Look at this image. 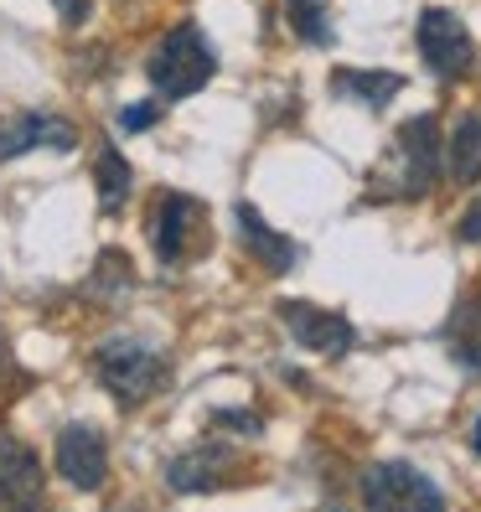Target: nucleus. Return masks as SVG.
<instances>
[{
  "label": "nucleus",
  "instance_id": "19",
  "mask_svg": "<svg viewBox=\"0 0 481 512\" xmlns=\"http://www.w3.org/2000/svg\"><path fill=\"white\" fill-rule=\"evenodd\" d=\"M461 238H466V244H481V202H471L466 207V218H461V228H456Z\"/></svg>",
  "mask_w": 481,
  "mask_h": 512
},
{
  "label": "nucleus",
  "instance_id": "21",
  "mask_svg": "<svg viewBox=\"0 0 481 512\" xmlns=\"http://www.w3.org/2000/svg\"><path fill=\"white\" fill-rule=\"evenodd\" d=\"M471 445H476V450H481V419H476V430H471Z\"/></svg>",
  "mask_w": 481,
  "mask_h": 512
},
{
  "label": "nucleus",
  "instance_id": "9",
  "mask_svg": "<svg viewBox=\"0 0 481 512\" xmlns=\"http://www.w3.org/2000/svg\"><path fill=\"white\" fill-rule=\"evenodd\" d=\"M42 502V461L32 445L0 430V507H37Z\"/></svg>",
  "mask_w": 481,
  "mask_h": 512
},
{
  "label": "nucleus",
  "instance_id": "1",
  "mask_svg": "<svg viewBox=\"0 0 481 512\" xmlns=\"http://www.w3.org/2000/svg\"><path fill=\"white\" fill-rule=\"evenodd\" d=\"M145 73H150L161 99H192L197 88H207V78L218 73V52L197 26H176V32H166L150 47Z\"/></svg>",
  "mask_w": 481,
  "mask_h": 512
},
{
  "label": "nucleus",
  "instance_id": "8",
  "mask_svg": "<svg viewBox=\"0 0 481 512\" xmlns=\"http://www.w3.org/2000/svg\"><path fill=\"white\" fill-rule=\"evenodd\" d=\"M197 218H202V207L187 192H161L156 197V207H150V244H156L161 264L187 259V238L197 233Z\"/></svg>",
  "mask_w": 481,
  "mask_h": 512
},
{
  "label": "nucleus",
  "instance_id": "12",
  "mask_svg": "<svg viewBox=\"0 0 481 512\" xmlns=\"http://www.w3.org/2000/svg\"><path fill=\"white\" fill-rule=\"evenodd\" d=\"M228 466H233V456L223 445H197V450H187V456H176L166 466V481L176 492H213Z\"/></svg>",
  "mask_w": 481,
  "mask_h": 512
},
{
  "label": "nucleus",
  "instance_id": "17",
  "mask_svg": "<svg viewBox=\"0 0 481 512\" xmlns=\"http://www.w3.org/2000/svg\"><path fill=\"white\" fill-rule=\"evenodd\" d=\"M450 337H456V352L466 368H481V306H461L456 321H450Z\"/></svg>",
  "mask_w": 481,
  "mask_h": 512
},
{
  "label": "nucleus",
  "instance_id": "10",
  "mask_svg": "<svg viewBox=\"0 0 481 512\" xmlns=\"http://www.w3.org/2000/svg\"><path fill=\"white\" fill-rule=\"evenodd\" d=\"M37 145L73 150L78 135H73L68 119H57V114H11V119H0V161H16Z\"/></svg>",
  "mask_w": 481,
  "mask_h": 512
},
{
  "label": "nucleus",
  "instance_id": "14",
  "mask_svg": "<svg viewBox=\"0 0 481 512\" xmlns=\"http://www.w3.org/2000/svg\"><path fill=\"white\" fill-rule=\"evenodd\" d=\"M332 88L342 99H357V104H368V109H383L388 99L404 88L399 73H357V68H337L332 73Z\"/></svg>",
  "mask_w": 481,
  "mask_h": 512
},
{
  "label": "nucleus",
  "instance_id": "11",
  "mask_svg": "<svg viewBox=\"0 0 481 512\" xmlns=\"http://www.w3.org/2000/svg\"><path fill=\"white\" fill-rule=\"evenodd\" d=\"M238 238H244V249L269 269V275H285V269H295V259H300V249H295V238H285V233H275L249 202H238Z\"/></svg>",
  "mask_w": 481,
  "mask_h": 512
},
{
  "label": "nucleus",
  "instance_id": "3",
  "mask_svg": "<svg viewBox=\"0 0 481 512\" xmlns=\"http://www.w3.org/2000/svg\"><path fill=\"white\" fill-rule=\"evenodd\" d=\"M440 119L435 114H414L394 135V171L378 182H399V197H425L440 182Z\"/></svg>",
  "mask_w": 481,
  "mask_h": 512
},
{
  "label": "nucleus",
  "instance_id": "18",
  "mask_svg": "<svg viewBox=\"0 0 481 512\" xmlns=\"http://www.w3.org/2000/svg\"><path fill=\"white\" fill-rule=\"evenodd\" d=\"M161 119V104H135V109H119V125L125 130H150Z\"/></svg>",
  "mask_w": 481,
  "mask_h": 512
},
{
  "label": "nucleus",
  "instance_id": "20",
  "mask_svg": "<svg viewBox=\"0 0 481 512\" xmlns=\"http://www.w3.org/2000/svg\"><path fill=\"white\" fill-rule=\"evenodd\" d=\"M57 11H63L68 26H78V21H88V0H57Z\"/></svg>",
  "mask_w": 481,
  "mask_h": 512
},
{
  "label": "nucleus",
  "instance_id": "15",
  "mask_svg": "<svg viewBox=\"0 0 481 512\" xmlns=\"http://www.w3.org/2000/svg\"><path fill=\"white\" fill-rule=\"evenodd\" d=\"M285 21L300 42L311 47H332L337 42V26H332V11H326V0H285Z\"/></svg>",
  "mask_w": 481,
  "mask_h": 512
},
{
  "label": "nucleus",
  "instance_id": "13",
  "mask_svg": "<svg viewBox=\"0 0 481 512\" xmlns=\"http://www.w3.org/2000/svg\"><path fill=\"white\" fill-rule=\"evenodd\" d=\"M445 171H450V182H481V114H461L456 119V130H450L445 140Z\"/></svg>",
  "mask_w": 481,
  "mask_h": 512
},
{
  "label": "nucleus",
  "instance_id": "16",
  "mask_svg": "<svg viewBox=\"0 0 481 512\" xmlns=\"http://www.w3.org/2000/svg\"><path fill=\"white\" fill-rule=\"evenodd\" d=\"M94 176H99V207H104V213H119V207H125V197H130V166H125V156H119L114 145L99 150Z\"/></svg>",
  "mask_w": 481,
  "mask_h": 512
},
{
  "label": "nucleus",
  "instance_id": "6",
  "mask_svg": "<svg viewBox=\"0 0 481 512\" xmlns=\"http://www.w3.org/2000/svg\"><path fill=\"white\" fill-rule=\"evenodd\" d=\"M280 321H285V331L300 347H311L321 357H342L357 342V331H352L347 316H332V311L311 306V300H280Z\"/></svg>",
  "mask_w": 481,
  "mask_h": 512
},
{
  "label": "nucleus",
  "instance_id": "5",
  "mask_svg": "<svg viewBox=\"0 0 481 512\" xmlns=\"http://www.w3.org/2000/svg\"><path fill=\"white\" fill-rule=\"evenodd\" d=\"M363 502L368 507H440L445 497L425 471H414L404 461H383L363 471Z\"/></svg>",
  "mask_w": 481,
  "mask_h": 512
},
{
  "label": "nucleus",
  "instance_id": "7",
  "mask_svg": "<svg viewBox=\"0 0 481 512\" xmlns=\"http://www.w3.org/2000/svg\"><path fill=\"white\" fill-rule=\"evenodd\" d=\"M57 471H63L68 487L78 492H99L104 476H109V450H104V435L94 425H63L57 435Z\"/></svg>",
  "mask_w": 481,
  "mask_h": 512
},
{
  "label": "nucleus",
  "instance_id": "4",
  "mask_svg": "<svg viewBox=\"0 0 481 512\" xmlns=\"http://www.w3.org/2000/svg\"><path fill=\"white\" fill-rule=\"evenodd\" d=\"M414 37H419V52H425L430 73H440V78H461L471 68V57H476V42L461 26V16H450L440 6H430L425 16H419Z\"/></svg>",
  "mask_w": 481,
  "mask_h": 512
},
{
  "label": "nucleus",
  "instance_id": "2",
  "mask_svg": "<svg viewBox=\"0 0 481 512\" xmlns=\"http://www.w3.org/2000/svg\"><path fill=\"white\" fill-rule=\"evenodd\" d=\"M94 368H99V383L119 404H145L171 373V363L161 352H150L140 342H125V337H109L94 357Z\"/></svg>",
  "mask_w": 481,
  "mask_h": 512
}]
</instances>
